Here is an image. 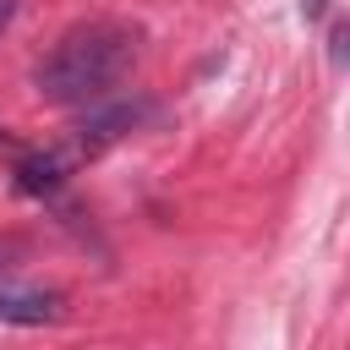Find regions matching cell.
<instances>
[{
    "mask_svg": "<svg viewBox=\"0 0 350 350\" xmlns=\"http://www.w3.org/2000/svg\"><path fill=\"white\" fill-rule=\"evenodd\" d=\"M137 49H142V33L131 22L88 16L44 49V60L33 66V93L44 104H66V109H88L98 98H115V88L137 66Z\"/></svg>",
    "mask_w": 350,
    "mask_h": 350,
    "instance_id": "1",
    "label": "cell"
},
{
    "mask_svg": "<svg viewBox=\"0 0 350 350\" xmlns=\"http://www.w3.org/2000/svg\"><path fill=\"white\" fill-rule=\"evenodd\" d=\"M148 115V104L142 98H98V104H88V115L71 126V137L55 148V159L66 164V170H77V164H88V159H98L104 148H115L126 131H137V120Z\"/></svg>",
    "mask_w": 350,
    "mask_h": 350,
    "instance_id": "2",
    "label": "cell"
},
{
    "mask_svg": "<svg viewBox=\"0 0 350 350\" xmlns=\"http://www.w3.org/2000/svg\"><path fill=\"white\" fill-rule=\"evenodd\" d=\"M55 317H60V295H55V290H38V284H11V279H0V323L38 328V323H55Z\"/></svg>",
    "mask_w": 350,
    "mask_h": 350,
    "instance_id": "3",
    "label": "cell"
},
{
    "mask_svg": "<svg viewBox=\"0 0 350 350\" xmlns=\"http://www.w3.org/2000/svg\"><path fill=\"white\" fill-rule=\"evenodd\" d=\"M11 16H16V0H0V33L11 27Z\"/></svg>",
    "mask_w": 350,
    "mask_h": 350,
    "instance_id": "4",
    "label": "cell"
}]
</instances>
